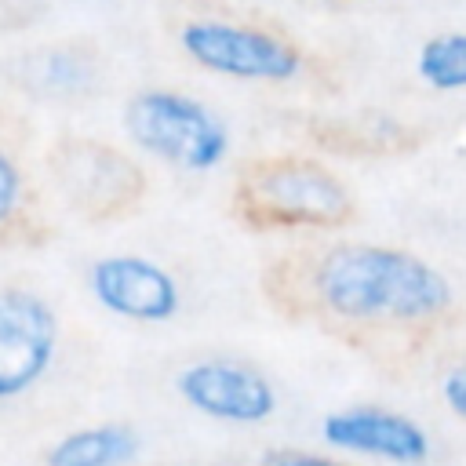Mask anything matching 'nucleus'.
I'll list each match as a JSON object with an SVG mask.
<instances>
[{"mask_svg": "<svg viewBox=\"0 0 466 466\" xmlns=\"http://www.w3.org/2000/svg\"><path fill=\"white\" fill-rule=\"evenodd\" d=\"M277 288L284 306L364 339H426L455 309V284L437 262L375 240L306 248L288 258Z\"/></svg>", "mask_w": 466, "mask_h": 466, "instance_id": "1", "label": "nucleus"}, {"mask_svg": "<svg viewBox=\"0 0 466 466\" xmlns=\"http://www.w3.org/2000/svg\"><path fill=\"white\" fill-rule=\"evenodd\" d=\"M237 215L262 233H331L353 218L350 186L317 157H258L233 186Z\"/></svg>", "mask_w": 466, "mask_h": 466, "instance_id": "2", "label": "nucleus"}, {"mask_svg": "<svg viewBox=\"0 0 466 466\" xmlns=\"http://www.w3.org/2000/svg\"><path fill=\"white\" fill-rule=\"evenodd\" d=\"M127 142L178 171L208 175L229 160L233 135L226 120L197 95L175 87H142L124 106Z\"/></svg>", "mask_w": 466, "mask_h": 466, "instance_id": "3", "label": "nucleus"}, {"mask_svg": "<svg viewBox=\"0 0 466 466\" xmlns=\"http://www.w3.org/2000/svg\"><path fill=\"white\" fill-rule=\"evenodd\" d=\"M182 55L222 80L244 84H288L302 76L306 55L302 47L273 25L240 22L226 15H193L178 25Z\"/></svg>", "mask_w": 466, "mask_h": 466, "instance_id": "4", "label": "nucleus"}, {"mask_svg": "<svg viewBox=\"0 0 466 466\" xmlns=\"http://www.w3.org/2000/svg\"><path fill=\"white\" fill-rule=\"evenodd\" d=\"M62 350L58 309L33 288H0V404L33 393Z\"/></svg>", "mask_w": 466, "mask_h": 466, "instance_id": "5", "label": "nucleus"}, {"mask_svg": "<svg viewBox=\"0 0 466 466\" xmlns=\"http://www.w3.org/2000/svg\"><path fill=\"white\" fill-rule=\"evenodd\" d=\"M178 400L222 426H266L280 411L277 382L240 357H197L175 371Z\"/></svg>", "mask_w": 466, "mask_h": 466, "instance_id": "6", "label": "nucleus"}, {"mask_svg": "<svg viewBox=\"0 0 466 466\" xmlns=\"http://www.w3.org/2000/svg\"><path fill=\"white\" fill-rule=\"evenodd\" d=\"M91 302L127 324L157 328L182 313V280L171 266L142 251H109L87 266Z\"/></svg>", "mask_w": 466, "mask_h": 466, "instance_id": "7", "label": "nucleus"}, {"mask_svg": "<svg viewBox=\"0 0 466 466\" xmlns=\"http://www.w3.org/2000/svg\"><path fill=\"white\" fill-rule=\"evenodd\" d=\"M324 448L346 455V459H368L386 466H426L433 455L430 430L386 404H346L320 419L317 426Z\"/></svg>", "mask_w": 466, "mask_h": 466, "instance_id": "8", "label": "nucleus"}, {"mask_svg": "<svg viewBox=\"0 0 466 466\" xmlns=\"http://www.w3.org/2000/svg\"><path fill=\"white\" fill-rule=\"evenodd\" d=\"M142 455V437L127 422H91L47 444L44 466H131Z\"/></svg>", "mask_w": 466, "mask_h": 466, "instance_id": "9", "label": "nucleus"}, {"mask_svg": "<svg viewBox=\"0 0 466 466\" xmlns=\"http://www.w3.org/2000/svg\"><path fill=\"white\" fill-rule=\"evenodd\" d=\"M415 73L437 95L466 91V29L426 36L415 55Z\"/></svg>", "mask_w": 466, "mask_h": 466, "instance_id": "10", "label": "nucleus"}, {"mask_svg": "<svg viewBox=\"0 0 466 466\" xmlns=\"http://www.w3.org/2000/svg\"><path fill=\"white\" fill-rule=\"evenodd\" d=\"M29 211V178L22 160L0 142V237L22 229Z\"/></svg>", "mask_w": 466, "mask_h": 466, "instance_id": "11", "label": "nucleus"}, {"mask_svg": "<svg viewBox=\"0 0 466 466\" xmlns=\"http://www.w3.org/2000/svg\"><path fill=\"white\" fill-rule=\"evenodd\" d=\"M255 466H360L339 451H309V448H269Z\"/></svg>", "mask_w": 466, "mask_h": 466, "instance_id": "12", "label": "nucleus"}, {"mask_svg": "<svg viewBox=\"0 0 466 466\" xmlns=\"http://www.w3.org/2000/svg\"><path fill=\"white\" fill-rule=\"evenodd\" d=\"M441 400H444V408L459 422H466V357H459V360H451L444 368V375H441Z\"/></svg>", "mask_w": 466, "mask_h": 466, "instance_id": "13", "label": "nucleus"}, {"mask_svg": "<svg viewBox=\"0 0 466 466\" xmlns=\"http://www.w3.org/2000/svg\"><path fill=\"white\" fill-rule=\"evenodd\" d=\"M320 4H346V0H320Z\"/></svg>", "mask_w": 466, "mask_h": 466, "instance_id": "14", "label": "nucleus"}]
</instances>
